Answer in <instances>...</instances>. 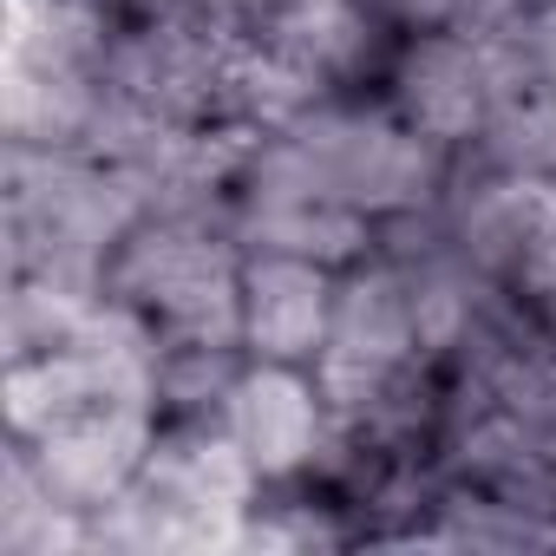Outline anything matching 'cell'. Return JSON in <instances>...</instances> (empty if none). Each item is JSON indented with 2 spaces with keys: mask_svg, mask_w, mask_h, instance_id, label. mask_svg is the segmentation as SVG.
<instances>
[{
  "mask_svg": "<svg viewBox=\"0 0 556 556\" xmlns=\"http://www.w3.org/2000/svg\"><path fill=\"white\" fill-rule=\"evenodd\" d=\"M458 157L387 112L380 92H328L249 144L236 190H315L380 229L439 210Z\"/></svg>",
  "mask_w": 556,
  "mask_h": 556,
  "instance_id": "1",
  "label": "cell"
},
{
  "mask_svg": "<svg viewBox=\"0 0 556 556\" xmlns=\"http://www.w3.org/2000/svg\"><path fill=\"white\" fill-rule=\"evenodd\" d=\"M144 216V197L125 164L92 151H27L8 144L0 164V242L8 275L92 289L105 282V262L125 229Z\"/></svg>",
  "mask_w": 556,
  "mask_h": 556,
  "instance_id": "2",
  "label": "cell"
},
{
  "mask_svg": "<svg viewBox=\"0 0 556 556\" xmlns=\"http://www.w3.org/2000/svg\"><path fill=\"white\" fill-rule=\"evenodd\" d=\"M262 504V478L223 419H170L138 484L92 523V549H242V523Z\"/></svg>",
  "mask_w": 556,
  "mask_h": 556,
  "instance_id": "3",
  "label": "cell"
},
{
  "mask_svg": "<svg viewBox=\"0 0 556 556\" xmlns=\"http://www.w3.org/2000/svg\"><path fill=\"white\" fill-rule=\"evenodd\" d=\"M99 295L125 308L157 348L164 341H236V295H242V242L229 216L190 210H144L105 262Z\"/></svg>",
  "mask_w": 556,
  "mask_h": 556,
  "instance_id": "4",
  "label": "cell"
},
{
  "mask_svg": "<svg viewBox=\"0 0 556 556\" xmlns=\"http://www.w3.org/2000/svg\"><path fill=\"white\" fill-rule=\"evenodd\" d=\"M229 439L242 445V458L255 465L262 491H289V484H315L341 445V419L334 400L321 387L315 367H282V361H249L242 380L229 387L223 406Z\"/></svg>",
  "mask_w": 556,
  "mask_h": 556,
  "instance_id": "5",
  "label": "cell"
},
{
  "mask_svg": "<svg viewBox=\"0 0 556 556\" xmlns=\"http://www.w3.org/2000/svg\"><path fill=\"white\" fill-rule=\"evenodd\" d=\"M497 47L484 40H465V34H400L374 92L387 99V112L400 125H413L419 138H432L439 151L465 157L478 138H484V118H491V99H497Z\"/></svg>",
  "mask_w": 556,
  "mask_h": 556,
  "instance_id": "6",
  "label": "cell"
},
{
  "mask_svg": "<svg viewBox=\"0 0 556 556\" xmlns=\"http://www.w3.org/2000/svg\"><path fill=\"white\" fill-rule=\"evenodd\" d=\"M157 406H112V413H92V419H73L47 439H8L27 452L34 478L53 491L60 510L99 523L144 471L151 445H157Z\"/></svg>",
  "mask_w": 556,
  "mask_h": 556,
  "instance_id": "7",
  "label": "cell"
},
{
  "mask_svg": "<svg viewBox=\"0 0 556 556\" xmlns=\"http://www.w3.org/2000/svg\"><path fill=\"white\" fill-rule=\"evenodd\" d=\"M341 302V268L308 262V255H275V249H242V295H236V334L249 361H282V367H315L334 328Z\"/></svg>",
  "mask_w": 556,
  "mask_h": 556,
  "instance_id": "8",
  "label": "cell"
},
{
  "mask_svg": "<svg viewBox=\"0 0 556 556\" xmlns=\"http://www.w3.org/2000/svg\"><path fill=\"white\" fill-rule=\"evenodd\" d=\"M229 229L242 249H275V255H308L328 268H354L367 255H380L387 229L334 197L315 190H236L229 203Z\"/></svg>",
  "mask_w": 556,
  "mask_h": 556,
  "instance_id": "9",
  "label": "cell"
},
{
  "mask_svg": "<svg viewBox=\"0 0 556 556\" xmlns=\"http://www.w3.org/2000/svg\"><path fill=\"white\" fill-rule=\"evenodd\" d=\"M504 73H497V99L484 118V138L465 151L471 164L517 177V184H543L556 177V79L530 73L510 47H497Z\"/></svg>",
  "mask_w": 556,
  "mask_h": 556,
  "instance_id": "10",
  "label": "cell"
},
{
  "mask_svg": "<svg viewBox=\"0 0 556 556\" xmlns=\"http://www.w3.org/2000/svg\"><path fill=\"white\" fill-rule=\"evenodd\" d=\"M0 549L8 556H92V523L53 504V491L34 478L21 445L0 452Z\"/></svg>",
  "mask_w": 556,
  "mask_h": 556,
  "instance_id": "11",
  "label": "cell"
},
{
  "mask_svg": "<svg viewBox=\"0 0 556 556\" xmlns=\"http://www.w3.org/2000/svg\"><path fill=\"white\" fill-rule=\"evenodd\" d=\"M249 354L236 341H164L151 354V400L157 419H223L229 387L242 380Z\"/></svg>",
  "mask_w": 556,
  "mask_h": 556,
  "instance_id": "12",
  "label": "cell"
},
{
  "mask_svg": "<svg viewBox=\"0 0 556 556\" xmlns=\"http://www.w3.org/2000/svg\"><path fill=\"white\" fill-rule=\"evenodd\" d=\"M125 14H197V21H223V27H242L255 0H112Z\"/></svg>",
  "mask_w": 556,
  "mask_h": 556,
  "instance_id": "13",
  "label": "cell"
}]
</instances>
